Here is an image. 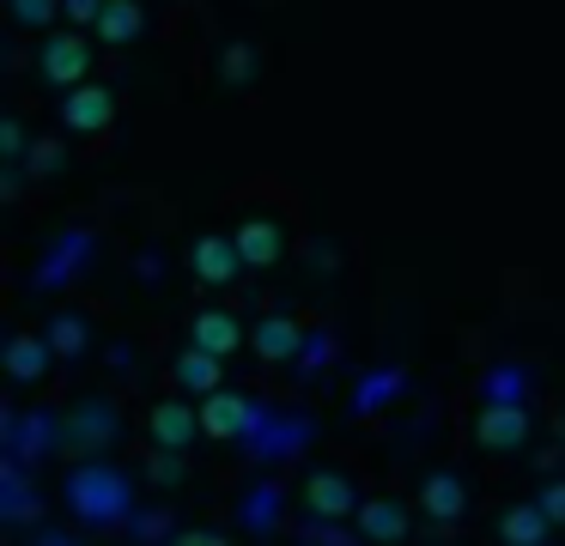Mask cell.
<instances>
[{"mask_svg":"<svg viewBox=\"0 0 565 546\" xmlns=\"http://www.w3.org/2000/svg\"><path fill=\"white\" fill-rule=\"evenodd\" d=\"M62 449H67V413H55V407H7L0 413V456L43 468Z\"/></svg>","mask_w":565,"mask_h":546,"instance_id":"cell-2","label":"cell"},{"mask_svg":"<svg viewBox=\"0 0 565 546\" xmlns=\"http://www.w3.org/2000/svg\"><path fill=\"white\" fill-rule=\"evenodd\" d=\"M499 534H504L511 546H541V540L553 534V516L541 510V497H529V504H511V510L499 516Z\"/></svg>","mask_w":565,"mask_h":546,"instance_id":"cell-25","label":"cell"},{"mask_svg":"<svg viewBox=\"0 0 565 546\" xmlns=\"http://www.w3.org/2000/svg\"><path fill=\"white\" fill-rule=\"evenodd\" d=\"M305 334H310V328L298 322V315L268 310L256 328H249V352H256L262 364H292V358H298V346H305Z\"/></svg>","mask_w":565,"mask_h":546,"instance_id":"cell-15","label":"cell"},{"mask_svg":"<svg viewBox=\"0 0 565 546\" xmlns=\"http://www.w3.org/2000/svg\"><path fill=\"white\" fill-rule=\"evenodd\" d=\"M189 274H195L201 286H232L249 267H244V249H237L232 231H207V237L189 243Z\"/></svg>","mask_w":565,"mask_h":546,"instance_id":"cell-12","label":"cell"},{"mask_svg":"<svg viewBox=\"0 0 565 546\" xmlns=\"http://www.w3.org/2000/svg\"><path fill=\"white\" fill-rule=\"evenodd\" d=\"M128 534H135V540H177V522H171V510H135V516H128Z\"/></svg>","mask_w":565,"mask_h":546,"instance_id":"cell-30","label":"cell"},{"mask_svg":"<svg viewBox=\"0 0 565 546\" xmlns=\"http://www.w3.org/2000/svg\"><path fill=\"white\" fill-rule=\"evenodd\" d=\"M535 497H541V510L553 516V528H565V480H547Z\"/></svg>","mask_w":565,"mask_h":546,"instance_id":"cell-33","label":"cell"},{"mask_svg":"<svg viewBox=\"0 0 565 546\" xmlns=\"http://www.w3.org/2000/svg\"><path fill=\"white\" fill-rule=\"evenodd\" d=\"M50 364H62L55 358V346H50V334H13L7 340V376H13V383H43V376H50Z\"/></svg>","mask_w":565,"mask_h":546,"instance_id":"cell-22","label":"cell"},{"mask_svg":"<svg viewBox=\"0 0 565 546\" xmlns=\"http://www.w3.org/2000/svg\"><path fill=\"white\" fill-rule=\"evenodd\" d=\"M7 12H13V24H25V31H50V19H67L62 0H7Z\"/></svg>","mask_w":565,"mask_h":546,"instance_id":"cell-29","label":"cell"},{"mask_svg":"<svg viewBox=\"0 0 565 546\" xmlns=\"http://www.w3.org/2000/svg\"><path fill=\"white\" fill-rule=\"evenodd\" d=\"M334 358H341V334L334 328H310L305 334V346H298V358H292V376H322V371H334Z\"/></svg>","mask_w":565,"mask_h":546,"instance_id":"cell-27","label":"cell"},{"mask_svg":"<svg viewBox=\"0 0 565 546\" xmlns=\"http://www.w3.org/2000/svg\"><path fill=\"white\" fill-rule=\"evenodd\" d=\"M62 12H67V24L92 31V24H98V12H104V0H62Z\"/></svg>","mask_w":565,"mask_h":546,"instance_id":"cell-34","label":"cell"},{"mask_svg":"<svg viewBox=\"0 0 565 546\" xmlns=\"http://www.w3.org/2000/svg\"><path fill=\"white\" fill-rule=\"evenodd\" d=\"M268 407L274 400L249 395V388H213V395H201V437H213V443H244L268 419Z\"/></svg>","mask_w":565,"mask_h":546,"instance_id":"cell-5","label":"cell"},{"mask_svg":"<svg viewBox=\"0 0 565 546\" xmlns=\"http://www.w3.org/2000/svg\"><path fill=\"white\" fill-rule=\"evenodd\" d=\"M152 480H183V449H159V461H152Z\"/></svg>","mask_w":565,"mask_h":546,"instance_id":"cell-35","label":"cell"},{"mask_svg":"<svg viewBox=\"0 0 565 546\" xmlns=\"http://www.w3.org/2000/svg\"><path fill=\"white\" fill-rule=\"evenodd\" d=\"M147 431H152V443L159 449H195V437H201V400L195 395H164L159 407L147 413Z\"/></svg>","mask_w":565,"mask_h":546,"instance_id":"cell-11","label":"cell"},{"mask_svg":"<svg viewBox=\"0 0 565 546\" xmlns=\"http://www.w3.org/2000/svg\"><path fill=\"white\" fill-rule=\"evenodd\" d=\"M62 510L74 516V528L104 534V528H128V516L140 510V492L128 480V468H116L104 456H86L62 480Z\"/></svg>","mask_w":565,"mask_h":546,"instance_id":"cell-1","label":"cell"},{"mask_svg":"<svg viewBox=\"0 0 565 546\" xmlns=\"http://www.w3.org/2000/svg\"><path fill=\"white\" fill-rule=\"evenodd\" d=\"M122 437V407L110 395H79L67 407V449L74 456H110Z\"/></svg>","mask_w":565,"mask_h":546,"instance_id":"cell-7","label":"cell"},{"mask_svg":"<svg viewBox=\"0 0 565 546\" xmlns=\"http://www.w3.org/2000/svg\"><path fill=\"white\" fill-rule=\"evenodd\" d=\"M43 334H50V346H55V358H62V364H74V358H86V352H92V322L79 310H55Z\"/></svg>","mask_w":565,"mask_h":546,"instance_id":"cell-26","label":"cell"},{"mask_svg":"<svg viewBox=\"0 0 565 546\" xmlns=\"http://www.w3.org/2000/svg\"><path fill=\"white\" fill-rule=\"evenodd\" d=\"M189 340L207 352H220V358H232V352H244V322H237L232 310H201L195 328H189Z\"/></svg>","mask_w":565,"mask_h":546,"instance_id":"cell-24","label":"cell"},{"mask_svg":"<svg viewBox=\"0 0 565 546\" xmlns=\"http://www.w3.org/2000/svg\"><path fill=\"white\" fill-rule=\"evenodd\" d=\"M232 237H237V249H244V267H249V274H268V267L286 255V231L274 225V218H244Z\"/></svg>","mask_w":565,"mask_h":546,"instance_id":"cell-21","label":"cell"},{"mask_svg":"<svg viewBox=\"0 0 565 546\" xmlns=\"http://www.w3.org/2000/svg\"><path fill=\"white\" fill-rule=\"evenodd\" d=\"M19 164H25V176H38V182H43V176H55V170L67 164V152H62V140H31Z\"/></svg>","mask_w":565,"mask_h":546,"instance_id":"cell-28","label":"cell"},{"mask_svg":"<svg viewBox=\"0 0 565 546\" xmlns=\"http://www.w3.org/2000/svg\"><path fill=\"white\" fill-rule=\"evenodd\" d=\"M25 146H31V133L13 116H0V158H25Z\"/></svg>","mask_w":565,"mask_h":546,"instance_id":"cell-32","label":"cell"},{"mask_svg":"<svg viewBox=\"0 0 565 546\" xmlns=\"http://www.w3.org/2000/svg\"><path fill=\"white\" fill-rule=\"evenodd\" d=\"M116 121V92L98 79H79L74 92H62V128L67 133H104Z\"/></svg>","mask_w":565,"mask_h":546,"instance_id":"cell-13","label":"cell"},{"mask_svg":"<svg viewBox=\"0 0 565 546\" xmlns=\"http://www.w3.org/2000/svg\"><path fill=\"white\" fill-rule=\"evenodd\" d=\"M38 79L50 85V92H74L79 79H92V36L79 31V24H67V31H43Z\"/></svg>","mask_w":565,"mask_h":546,"instance_id":"cell-6","label":"cell"},{"mask_svg":"<svg viewBox=\"0 0 565 546\" xmlns=\"http://www.w3.org/2000/svg\"><path fill=\"white\" fill-rule=\"evenodd\" d=\"M43 510L50 504H43V492H38V468L0 456V522H7V528H38Z\"/></svg>","mask_w":565,"mask_h":546,"instance_id":"cell-9","label":"cell"},{"mask_svg":"<svg viewBox=\"0 0 565 546\" xmlns=\"http://www.w3.org/2000/svg\"><path fill=\"white\" fill-rule=\"evenodd\" d=\"M98 43L104 49H128V43H140V31H147V0H104V12H98Z\"/></svg>","mask_w":565,"mask_h":546,"instance_id":"cell-23","label":"cell"},{"mask_svg":"<svg viewBox=\"0 0 565 546\" xmlns=\"http://www.w3.org/2000/svg\"><path fill=\"white\" fill-rule=\"evenodd\" d=\"M220 79L225 85H249V79H256V49H249V43L225 49V55H220Z\"/></svg>","mask_w":565,"mask_h":546,"instance_id":"cell-31","label":"cell"},{"mask_svg":"<svg viewBox=\"0 0 565 546\" xmlns=\"http://www.w3.org/2000/svg\"><path fill=\"white\" fill-rule=\"evenodd\" d=\"M177 540H183V546H220L225 534L220 528H177Z\"/></svg>","mask_w":565,"mask_h":546,"instance_id":"cell-36","label":"cell"},{"mask_svg":"<svg viewBox=\"0 0 565 546\" xmlns=\"http://www.w3.org/2000/svg\"><path fill=\"white\" fill-rule=\"evenodd\" d=\"M286 504H292V492H286V480H274V473L256 480V485H244V492H237V528L256 534V540H268V534H280Z\"/></svg>","mask_w":565,"mask_h":546,"instance_id":"cell-10","label":"cell"},{"mask_svg":"<svg viewBox=\"0 0 565 546\" xmlns=\"http://www.w3.org/2000/svg\"><path fill=\"white\" fill-rule=\"evenodd\" d=\"M171 383L183 388V395H195V400H201V395H213V388H225V358L189 340V346L171 358Z\"/></svg>","mask_w":565,"mask_h":546,"instance_id":"cell-18","label":"cell"},{"mask_svg":"<svg viewBox=\"0 0 565 546\" xmlns=\"http://www.w3.org/2000/svg\"><path fill=\"white\" fill-rule=\"evenodd\" d=\"M305 510L310 516H334V522H347L359 510V485L347 480L341 468H317L305 480Z\"/></svg>","mask_w":565,"mask_h":546,"instance_id":"cell-16","label":"cell"},{"mask_svg":"<svg viewBox=\"0 0 565 546\" xmlns=\"http://www.w3.org/2000/svg\"><path fill=\"white\" fill-rule=\"evenodd\" d=\"M419 510H426L431 522H444V528H450V522H462L468 516V480L456 468L426 473V480H419Z\"/></svg>","mask_w":565,"mask_h":546,"instance_id":"cell-17","label":"cell"},{"mask_svg":"<svg viewBox=\"0 0 565 546\" xmlns=\"http://www.w3.org/2000/svg\"><path fill=\"white\" fill-rule=\"evenodd\" d=\"M310 443H317V419H310V413L268 407V419L244 437V461H256V468H280V461L310 456Z\"/></svg>","mask_w":565,"mask_h":546,"instance_id":"cell-4","label":"cell"},{"mask_svg":"<svg viewBox=\"0 0 565 546\" xmlns=\"http://www.w3.org/2000/svg\"><path fill=\"white\" fill-rule=\"evenodd\" d=\"M402 395H407L402 364H371V371H359L353 395H347V413H353V419H377V413H390Z\"/></svg>","mask_w":565,"mask_h":546,"instance_id":"cell-14","label":"cell"},{"mask_svg":"<svg viewBox=\"0 0 565 546\" xmlns=\"http://www.w3.org/2000/svg\"><path fill=\"white\" fill-rule=\"evenodd\" d=\"M159 261H164V255H159V249H147V255H140V261H135V274H140V279H159V274H164Z\"/></svg>","mask_w":565,"mask_h":546,"instance_id":"cell-37","label":"cell"},{"mask_svg":"<svg viewBox=\"0 0 565 546\" xmlns=\"http://www.w3.org/2000/svg\"><path fill=\"white\" fill-rule=\"evenodd\" d=\"M353 528H359V540H402V534L414 528V516H407V504H395V497H359Z\"/></svg>","mask_w":565,"mask_h":546,"instance_id":"cell-20","label":"cell"},{"mask_svg":"<svg viewBox=\"0 0 565 546\" xmlns=\"http://www.w3.org/2000/svg\"><path fill=\"white\" fill-rule=\"evenodd\" d=\"M475 395H480V407H492V400H535V371L523 358H492L480 371Z\"/></svg>","mask_w":565,"mask_h":546,"instance_id":"cell-19","label":"cell"},{"mask_svg":"<svg viewBox=\"0 0 565 546\" xmlns=\"http://www.w3.org/2000/svg\"><path fill=\"white\" fill-rule=\"evenodd\" d=\"M98 249H104V243H98V231H92V225H62L50 243H43V255H38V267L25 274V286L38 291V298H43V291H67L92 261H98Z\"/></svg>","mask_w":565,"mask_h":546,"instance_id":"cell-3","label":"cell"},{"mask_svg":"<svg viewBox=\"0 0 565 546\" xmlns=\"http://www.w3.org/2000/svg\"><path fill=\"white\" fill-rule=\"evenodd\" d=\"M475 437L492 456H516L535 437V413H529V400H492V407L475 413Z\"/></svg>","mask_w":565,"mask_h":546,"instance_id":"cell-8","label":"cell"}]
</instances>
